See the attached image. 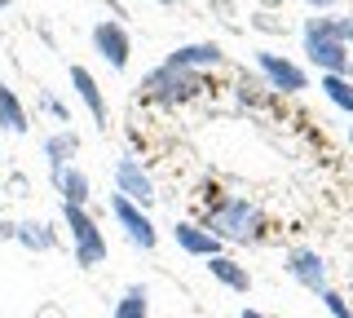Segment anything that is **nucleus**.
<instances>
[{"instance_id": "f257e3e1", "label": "nucleus", "mask_w": 353, "mask_h": 318, "mask_svg": "<svg viewBox=\"0 0 353 318\" xmlns=\"http://www.w3.org/2000/svg\"><path fill=\"white\" fill-rule=\"evenodd\" d=\"M203 230H212L221 244H256L265 235V212L243 195H230V199H216L208 208Z\"/></svg>"}, {"instance_id": "f03ea898", "label": "nucleus", "mask_w": 353, "mask_h": 318, "mask_svg": "<svg viewBox=\"0 0 353 318\" xmlns=\"http://www.w3.org/2000/svg\"><path fill=\"white\" fill-rule=\"evenodd\" d=\"M301 45H305V58L314 62L323 75H349V62H353V53L349 45L340 40V27H336V14H318V18H309L305 31H301Z\"/></svg>"}, {"instance_id": "7ed1b4c3", "label": "nucleus", "mask_w": 353, "mask_h": 318, "mask_svg": "<svg viewBox=\"0 0 353 318\" xmlns=\"http://www.w3.org/2000/svg\"><path fill=\"white\" fill-rule=\"evenodd\" d=\"M62 226H66V235H71L75 266H80V270L102 266V261H106V235H102V226L88 217V208L62 203Z\"/></svg>"}, {"instance_id": "20e7f679", "label": "nucleus", "mask_w": 353, "mask_h": 318, "mask_svg": "<svg viewBox=\"0 0 353 318\" xmlns=\"http://www.w3.org/2000/svg\"><path fill=\"white\" fill-rule=\"evenodd\" d=\"M199 89H203V75L168 67V62L154 67L146 80H141V93H146L150 102H159V106H181V102H190V97H199Z\"/></svg>"}, {"instance_id": "39448f33", "label": "nucleus", "mask_w": 353, "mask_h": 318, "mask_svg": "<svg viewBox=\"0 0 353 318\" xmlns=\"http://www.w3.org/2000/svg\"><path fill=\"white\" fill-rule=\"evenodd\" d=\"M115 195H124V199H128V203H137L141 212H150L154 199H159V195H154L150 172L141 168V163L132 159V155H119V159H115Z\"/></svg>"}, {"instance_id": "423d86ee", "label": "nucleus", "mask_w": 353, "mask_h": 318, "mask_svg": "<svg viewBox=\"0 0 353 318\" xmlns=\"http://www.w3.org/2000/svg\"><path fill=\"white\" fill-rule=\"evenodd\" d=\"M110 217H115L119 230H124V235H128L141 252H154V244H159V230H154L150 212H141V208L128 203L124 195H110Z\"/></svg>"}, {"instance_id": "0eeeda50", "label": "nucleus", "mask_w": 353, "mask_h": 318, "mask_svg": "<svg viewBox=\"0 0 353 318\" xmlns=\"http://www.w3.org/2000/svg\"><path fill=\"white\" fill-rule=\"evenodd\" d=\"M93 49H97V58H102L110 71H124V67H128V58H132V40H128V31L119 27V23H110V18H102V23L93 27Z\"/></svg>"}, {"instance_id": "6e6552de", "label": "nucleus", "mask_w": 353, "mask_h": 318, "mask_svg": "<svg viewBox=\"0 0 353 318\" xmlns=\"http://www.w3.org/2000/svg\"><path fill=\"white\" fill-rule=\"evenodd\" d=\"M256 67H261V75L274 84V89H283V93H301V89H309V75L296 67L292 58H283V53H274V49H261L256 53Z\"/></svg>"}, {"instance_id": "1a4fd4ad", "label": "nucleus", "mask_w": 353, "mask_h": 318, "mask_svg": "<svg viewBox=\"0 0 353 318\" xmlns=\"http://www.w3.org/2000/svg\"><path fill=\"white\" fill-rule=\"evenodd\" d=\"M283 270L292 274V279L301 283V288L318 292V296L331 288V283H327V261L318 257L314 248H292V252H287V266H283Z\"/></svg>"}, {"instance_id": "9d476101", "label": "nucleus", "mask_w": 353, "mask_h": 318, "mask_svg": "<svg viewBox=\"0 0 353 318\" xmlns=\"http://www.w3.org/2000/svg\"><path fill=\"white\" fill-rule=\"evenodd\" d=\"M172 239H176V248H181L185 257H199V261L221 257V239L212 235V230L194 226V221H176V226H172Z\"/></svg>"}, {"instance_id": "9b49d317", "label": "nucleus", "mask_w": 353, "mask_h": 318, "mask_svg": "<svg viewBox=\"0 0 353 318\" xmlns=\"http://www.w3.org/2000/svg\"><path fill=\"white\" fill-rule=\"evenodd\" d=\"M75 155H80V133H75V128H58V133L44 137V159H49V177L53 181L71 168Z\"/></svg>"}, {"instance_id": "f8f14e48", "label": "nucleus", "mask_w": 353, "mask_h": 318, "mask_svg": "<svg viewBox=\"0 0 353 318\" xmlns=\"http://www.w3.org/2000/svg\"><path fill=\"white\" fill-rule=\"evenodd\" d=\"M71 84H75V97L88 106L93 124L106 128V97H102V84L93 80V71H88V67H71Z\"/></svg>"}, {"instance_id": "ddd939ff", "label": "nucleus", "mask_w": 353, "mask_h": 318, "mask_svg": "<svg viewBox=\"0 0 353 318\" xmlns=\"http://www.w3.org/2000/svg\"><path fill=\"white\" fill-rule=\"evenodd\" d=\"M221 58H225V53H221V45H212V40H208V45H181V49H172L168 53V67H181V71H208V67H221Z\"/></svg>"}, {"instance_id": "4468645a", "label": "nucleus", "mask_w": 353, "mask_h": 318, "mask_svg": "<svg viewBox=\"0 0 353 318\" xmlns=\"http://www.w3.org/2000/svg\"><path fill=\"white\" fill-rule=\"evenodd\" d=\"M27 106H22V97L14 93V84H5L0 80V128H5L9 137H22L27 133Z\"/></svg>"}, {"instance_id": "2eb2a0df", "label": "nucleus", "mask_w": 353, "mask_h": 318, "mask_svg": "<svg viewBox=\"0 0 353 318\" xmlns=\"http://www.w3.org/2000/svg\"><path fill=\"white\" fill-rule=\"evenodd\" d=\"M208 274L221 283V288H230V292H252V274H248V266H239L234 257H212L208 261Z\"/></svg>"}, {"instance_id": "dca6fc26", "label": "nucleus", "mask_w": 353, "mask_h": 318, "mask_svg": "<svg viewBox=\"0 0 353 318\" xmlns=\"http://www.w3.org/2000/svg\"><path fill=\"white\" fill-rule=\"evenodd\" d=\"M14 244H22L27 252H53L58 248V230H53L49 221H18Z\"/></svg>"}, {"instance_id": "f3484780", "label": "nucleus", "mask_w": 353, "mask_h": 318, "mask_svg": "<svg viewBox=\"0 0 353 318\" xmlns=\"http://www.w3.org/2000/svg\"><path fill=\"white\" fill-rule=\"evenodd\" d=\"M110 318H150V292L146 283H128L124 296L115 301V314Z\"/></svg>"}, {"instance_id": "a211bd4d", "label": "nucleus", "mask_w": 353, "mask_h": 318, "mask_svg": "<svg viewBox=\"0 0 353 318\" xmlns=\"http://www.w3.org/2000/svg\"><path fill=\"white\" fill-rule=\"evenodd\" d=\"M53 186H58V195H62V203H75V208H88V177H84V168H75V163H71V168H66V172H62V177H58V181H53Z\"/></svg>"}, {"instance_id": "6ab92c4d", "label": "nucleus", "mask_w": 353, "mask_h": 318, "mask_svg": "<svg viewBox=\"0 0 353 318\" xmlns=\"http://www.w3.org/2000/svg\"><path fill=\"white\" fill-rule=\"evenodd\" d=\"M318 89L327 93L331 106H340V111L353 115V80H349V75H323V80H318Z\"/></svg>"}, {"instance_id": "aec40b11", "label": "nucleus", "mask_w": 353, "mask_h": 318, "mask_svg": "<svg viewBox=\"0 0 353 318\" xmlns=\"http://www.w3.org/2000/svg\"><path fill=\"white\" fill-rule=\"evenodd\" d=\"M318 301H323L327 310H331V318H353V310H349V305H345V296H340L336 288H327L323 296H318Z\"/></svg>"}, {"instance_id": "412c9836", "label": "nucleus", "mask_w": 353, "mask_h": 318, "mask_svg": "<svg viewBox=\"0 0 353 318\" xmlns=\"http://www.w3.org/2000/svg\"><path fill=\"white\" fill-rule=\"evenodd\" d=\"M36 318H66V310H62L58 301H44L40 310H36Z\"/></svg>"}, {"instance_id": "4be33fe9", "label": "nucleus", "mask_w": 353, "mask_h": 318, "mask_svg": "<svg viewBox=\"0 0 353 318\" xmlns=\"http://www.w3.org/2000/svg\"><path fill=\"white\" fill-rule=\"evenodd\" d=\"M305 5H309V9H318V14H327V9H331V5H340V0H305Z\"/></svg>"}, {"instance_id": "5701e85b", "label": "nucleus", "mask_w": 353, "mask_h": 318, "mask_svg": "<svg viewBox=\"0 0 353 318\" xmlns=\"http://www.w3.org/2000/svg\"><path fill=\"white\" fill-rule=\"evenodd\" d=\"M234 318H270V314H261V310H239Z\"/></svg>"}, {"instance_id": "b1692460", "label": "nucleus", "mask_w": 353, "mask_h": 318, "mask_svg": "<svg viewBox=\"0 0 353 318\" xmlns=\"http://www.w3.org/2000/svg\"><path fill=\"white\" fill-rule=\"evenodd\" d=\"M9 5H14V0H0V14H5V9H9Z\"/></svg>"}, {"instance_id": "393cba45", "label": "nucleus", "mask_w": 353, "mask_h": 318, "mask_svg": "<svg viewBox=\"0 0 353 318\" xmlns=\"http://www.w3.org/2000/svg\"><path fill=\"white\" fill-rule=\"evenodd\" d=\"M349 150H353V124H349Z\"/></svg>"}, {"instance_id": "a878e982", "label": "nucleus", "mask_w": 353, "mask_h": 318, "mask_svg": "<svg viewBox=\"0 0 353 318\" xmlns=\"http://www.w3.org/2000/svg\"><path fill=\"white\" fill-rule=\"evenodd\" d=\"M154 5H176V0H154Z\"/></svg>"}, {"instance_id": "bb28decb", "label": "nucleus", "mask_w": 353, "mask_h": 318, "mask_svg": "<svg viewBox=\"0 0 353 318\" xmlns=\"http://www.w3.org/2000/svg\"><path fill=\"white\" fill-rule=\"evenodd\" d=\"M349 80H353V62H349Z\"/></svg>"}]
</instances>
